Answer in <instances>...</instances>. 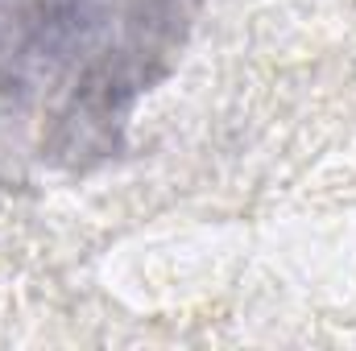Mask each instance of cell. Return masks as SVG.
Segmentation results:
<instances>
[{
  "mask_svg": "<svg viewBox=\"0 0 356 351\" xmlns=\"http://www.w3.org/2000/svg\"><path fill=\"white\" fill-rule=\"evenodd\" d=\"M178 42L182 0H0V190L112 162Z\"/></svg>",
  "mask_w": 356,
  "mask_h": 351,
  "instance_id": "cell-1",
  "label": "cell"
}]
</instances>
